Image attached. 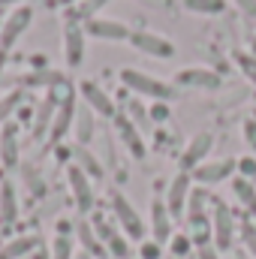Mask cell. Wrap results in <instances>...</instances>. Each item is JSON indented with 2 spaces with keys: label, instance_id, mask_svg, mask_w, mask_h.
Returning a JSON list of instances; mask_svg holds the SVG:
<instances>
[{
  "label": "cell",
  "instance_id": "obj_1",
  "mask_svg": "<svg viewBox=\"0 0 256 259\" xmlns=\"http://www.w3.org/2000/svg\"><path fill=\"white\" fill-rule=\"evenodd\" d=\"M118 75H121V84H124V88H130V91L139 94V97H151L154 103H169V100L175 97V84H169V81H163V78H154L151 72L124 66Z\"/></svg>",
  "mask_w": 256,
  "mask_h": 259
},
{
  "label": "cell",
  "instance_id": "obj_2",
  "mask_svg": "<svg viewBox=\"0 0 256 259\" xmlns=\"http://www.w3.org/2000/svg\"><path fill=\"white\" fill-rule=\"evenodd\" d=\"M112 214H115V223L121 226V232L133 238V241H145L148 235V223L142 220V214L136 211V205L130 202L124 193H112Z\"/></svg>",
  "mask_w": 256,
  "mask_h": 259
},
{
  "label": "cell",
  "instance_id": "obj_3",
  "mask_svg": "<svg viewBox=\"0 0 256 259\" xmlns=\"http://www.w3.org/2000/svg\"><path fill=\"white\" fill-rule=\"evenodd\" d=\"M30 21H33V6L18 3V6L6 15V21H3V27H0V52H9V49L21 39V33L30 27Z\"/></svg>",
  "mask_w": 256,
  "mask_h": 259
},
{
  "label": "cell",
  "instance_id": "obj_4",
  "mask_svg": "<svg viewBox=\"0 0 256 259\" xmlns=\"http://www.w3.org/2000/svg\"><path fill=\"white\" fill-rule=\"evenodd\" d=\"M130 46H133L136 52H142V55L157 58V61L175 58V46H172L166 36L154 33V30H133V33H130Z\"/></svg>",
  "mask_w": 256,
  "mask_h": 259
},
{
  "label": "cell",
  "instance_id": "obj_5",
  "mask_svg": "<svg viewBox=\"0 0 256 259\" xmlns=\"http://www.w3.org/2000/svg\"><path fill=\"white\" fill-rule=\"evenodd\" d=\"M211 202H214V214H211V223H214V247L220 253H226L235 244V217H232V211L220 199H211Z\"/></svg>",
  "mask_w": 256,
  "mask_h": 259
},
{
  "label": "cell",
  "instance_id": "obj_6",
  "mask_svg": "<svg viewBox=\"0 0 256 259\" xmlns=\"http://www.w3.org/2000/svg\"><path fill=\"white\" fill-rule=\"evenodd\" d=\"M232 172H238L235 160H205L202 166L193 169L190 175H193V181H199L202 187H211V184H220V181L232 178Z\"/></svg>",
  "mask_w": 256,
  "mask_h": 259
},
{
  "label": "cell",
  "instance_id": "obj_7",
  "mask_svg": "<svg viewBox=\"0 0 256 259\" xmlns=\"http://www.w3.org/2000/svg\"><path fill=\"white\" fill-rule=\"evenodd\" d=\"M190 190H193V175L187 172H178L172 181H169V190H166V208H169V214H172V220L175 217H181L184 211H187V199H190Z\"/></svg>",
  "mask_w": 256,
  "mask_h": 259
},
{
  "label": "cell",
  "instance_id": "obj_8",
  "mask_svg": "<svg viewBox=\"0 0 256 259\" xmlns=\"http://www.w3.org/2000/svg\"><path fill=\"white\" fill-rule=\"evenodd\" d=\"M84 33L88 36H97V39H109V42H130V30L124 21H118V18H91L88 24H84Z\"/></svg>",
  "mask_w": 256,
  "mask_h": 259
},
{
  "label": "cell",
  "instance_id": "obj_9",
  "mask_svg": "<svg viewBox=\"0 0 256 259\" xmlns=\"http://www.w3.org/2000/svg\"><path fill=\"white\" fill-rule=\"evenodd\" d=\"M211 148H214V133H211V130L196 133L190 142H187L184 154H181V169H184V172H193L196 166H202L205 157L211 154Z\"/></svg>",
  "mask_w": 256,
  "mask_h": 259
},
{
  "label": "cell",
  "instance_id": "obj_10",
  "mask_svg": "<svg viewBox=\"0 0 256 259\" xmlns=\"http://www.w3.org/2000/svg\"><path fill=\"white\" fill-rule=\"evenodd\" d=\"M66 181H69V190H72V199H75V208L84 214L94 208V187H91V178L84 175V169H78L75 163L66 166Z\"/></svg>",
  "mask_w": 256,
  "mask_h": 259
},
{
  "label": "cell",
  "instance_id": "obj_11",
  "mask_svg": "<svg viewBox=\"0 0 256 259\" xmlns=\"http://www.w3.org/2000/svg\"><path fill=\"white\" fill-rule=\"evenodd\" d=\"M84 27L75 24V21H66L64 27V58L69 69H78L84 64Z\"/></svg>",
  "mask_w": 256,
  "mask_h": 259
},
{
  "label": "cell",
  "instance_id": "obj_12",
  "mask_svg": "<svg viewBox=\"0 0 256 259\" xmlns=\"http://www.w3.org/2000/svg\"><path fill=\"white\" fill-rule=\"evenodd\" d=\"M175 81L181 88H202V91H217L223 84V78L208 69V66H187V69H178L175 72Z\"/></svg>",
  "mask_w": 256,
  "mask_h": 259
},
{
  "label": "cell",
  "instance_id": "obj_13",
  "mask_svg": "<svg viewBox=\"0 0 256 259\" xmlns=\"http://www.w3.org/2000/svg\"><path fill=\"white\" fill-rule=\"evenodd\" d=\"M148 217H151L148 229H151L154 241H157V244L172 241L175 226H172V214H169V208H166V202H163V199H154V202H151V214H148Z\"/></svg>",
  "mask_w": 256,
  "mask_h": 259
},
{
  "label": "cell",
  "instance_id": "obj_14",
  "mask_svg": "<svg viewBox=\"0 0 256 259\" xmlns=\"http://www.w3.org/2000/svg\"><path fill=\"white\" fill-rule=\"evenodd\" d=\"M94 229H97V235H100V241L106 244V250H109V256L115 259H130V241L124 232H118L112 223H106V220H94Z\"/></svg>",
  "mask_w": 256,
  "mask_h": 259
},
{
  "label": "cell",
  "instance_id": "obj_15",
  "mask_svg": "<svg viewBox=\"0 0 256 259\" xmlns=\"http://www.w3.org/2000/svg\"><path fill=\"white\" fill-rule=\"evenodd\" d=\"M78 94H81L84 106H91V109H94V115L115 118V103H112V97H109L97 81H81V84H78Z\"/></svg>",
  "mask_w": 256,
  "mask_h": 259
},
{
  "label": "cell",
  "instance_id": "obj_16",
  "mask_svg": "<svg viewBox=\"0 0 256 259\" xmlns=\"http://www.w3.org/2000/svg\"><path fill=\"white\" fill-rule=\"evenodd\" d=\"M72 121H75V97L64 100L55 112V121H52V133H49V142H61L66 133L72 130Z\"/></svg>",
  "mask_w": 256,
  "mask_h": 259
},
{
  "label": "cell",
  "instance_id": "obj_17",
  "mask_svg": "<svg viewBox=\"0 0 256 259\" xmlns=\"http://www.w3.org/2000/svg\"><path fill=\"white\" fill-rule=\"evenodd\" d=\"M94 109L91 106H75V121H72V133H75V142L78 145H91L94 133H97V121H94Z\"/></svg>",
  "mask_w": 256,
  "mask_h": 259
},
{
  "label": "cell",
  "instance_id": "obj_18",
  "mask_svg": "<svg viewBox=\"0 0 256 259\" xmlns=\"http://www.w3.org/2000/svg\"><path fill=\"white\" fill-rule=\"evenodd\" d=\"M208 193L202 190V187H193L190 190V199H187V220H190L193 229H199V226H208Z\"/></svg>",
  "mask_w": 256,
  "mask_h": 259
},
{
  "label": "cell",
  "instance_id": "obj_19",
  "mask_svg": "<svg viewBox=\"0 0 256 259\" xmlns=\"http://www.w3.org/2000/svg\"><path fill=\"white\" fill-rule=\"evenodd\" d=\"M115 124H118V136L124 139L127 151L136 160H142V157H145V142H142V136H139V127H136L130 118H118V115H115Z\"/></svg>",
  "mask_w": 256,
  "mask_h": 259
},
{
  "label": "cell",
  "instance_id": "obj_20",
  "mask_svg": "<svg viewBox=\"0 0 256 259\" xmlns=\"http://www.w3.org/2000/svg\"><path fill=\"white\" fill-rule=\"evenodd\" d=\"M39 235H18L15 241H9L3 250H0V259H24L30 256V253H36L39 250Z\"/></svg>",
  "mask_w": 256,
  "mask_h": 259
},
{
  "label": "cell",
  "instance_id": "obj_21",
  "mask_svg": "<svg viewBox=\"0 0 256 259\" xmlns=\"http://www.w3.org/2000/svg\"><path fill=\"white\" fill-rule=\"evenodd\" d=\"M0 160L6 169H12L18 163V136H15V124H3L0 130Z\"/></svg>",
  "mask_w": 256,
  "mask_h": 259
},
{
  "label": "cell",
  "instance_id": "obj_22",
  "mask_svg": "<svg viewBox=\"0 0 256 259\" xmlns=\"http://www.w3.org/2000/svg\"><path fill=\"white\" fill-rule=\"evenodd\" d=\"M72 157H75V166L84 169V175H88L91 181H100V178L106 175V172H103V163L88 151V145H75V148H72Z\"/></svg>",
  "mask_w": 256,
  "mask_h": 259
},
{
  "label": "cell",
  "instance_id": "obj_23",
  "mask_svg": "<svg viewBox=\"0 0 256 259\" xmlns=\"http://www.w3.org/2000/svg\"><path fill=\"white\" fill-rule=\"evenodd\" d=\"M75 235H78V241H81V244H84V247H88V250H91L94 256H100V259H103V256H109L106 244L100 241L97 229H94V226H91L88 220H78V223H75Z\"/></svg>",
  "mask_w": 256,
  "mask_h": 259
},
{
  "label": "cell",
  "instance_id": "obj_24",
  "mask_svg": "<svg viewBox=\"0 0 256 259\" xmlns=\"http://www.w3.org/2000/svg\"><path fill=\"white\" fill-rule=\"evenodd\" d=\"M64 81H66L64 72H58V69H33V72H27L21 78L24 88H58Z\"/></svg>",
  "mask_w": 256,
  "mask_h": 259
},
{
  "label": "cell",
  "instance_id": "obj_25",
  "mask_svg": "<svg viewBox=\"0 0 256 259\" xmlns=\"http://www.w3.org/2000/svg\"><path fill=\"white\" fill-rule=\"evenodd\" d=\"M55 112H58V103H55L52 97H49L46 103H39V109H36V118H33V136H36V139H42V136H49V133H52Z\"/></svg>",
  "mask_w": 256,
  "mask_h": 259
},
{
  "label": "cell",
  "instance_id": "obj_26",
  "mask_svg": "<svg viewBox=\"0 0 256 259\" xmlns=\"http://www.w3.org/2000/svg\"><path fill=\"white\" fill-rule=\"evenodd\" d=\"M109 0H81V3H75V6H69V12H66V21H75V24H88L91 18H97V12L106 6Z\"/></svg>",
  "mask_w": 256,
  "mask_h": 259
},
{
  "label": "cell",
  "instance_id": "obj_27",
  "mask_svg": "<svg viewBox=\"0 0 256 259\" xmlns=\"http://www.w3.org/2000/svg\"><path fill=\"white\" fill-rule=\"evenodd\" d=\"M232 193H235V199L250 211L256 217V187H253V181H247V178H232Z\"/></svg>",
  "mask_w": 256,
  "mask_h": 259
},
{
  "label": "cell",
  "instance_id": "obj_28",
  "mask_svg": "<svg viewBox=\"0 0 256 259\" xmlns=\"http://www.w3.org/2000/svg\"><path fill=\"white\" fill-rule=\"evenodd\" d=\"M0 217L3 220H18V199H15V187L9 181L0 184Z\"/></svg>",
  "mask_w": 256,
  "mask_h": 259
},
{
  "label": "cell",
  "instance_id": "obj_29",
  "mask_svg": "<svg viewBox=\"0 0 256 259\" xmlns=\"http://www.w3.org/2000/svg\"><path fill=\"white\" fill-rule=\"evenodd\" d=\"M184 9L196 15H220L226 9V0H184Z\"/></svg>",
  "mask_w": 256,
  "mask_h": 259
},
{
  "label": "cell",
  "instance_id": "obj_30",
  "mask_svg": "<svg viewBox=\"0 0 256 259\" xmlns=\"http://www.w3.org/2000/svg\"><path fill=\"white\" fill-rule=\"evenodd\" d=\"M21 100H24V91H12V94H6V97L0 100V124L9 121V115L21 106Z\"/></svg>",
  "mask_w": 256,
  "mask_h": 259
},
{
  "label": "cell",
  "instance_id": "obj_31",
  "mask_svg": "<svg viewBox=\"0 0 256 259\" xmlns=\"http://www.w3.org/2000/svg\"><path fill=\"white\" fill-rule=\"evenodd\" d=\"M49 259H72V238L69 235H58L49 247Z\"/></svg>",
  "mask_w": 256,
  "mask_h": 259
},
{
  "label": "cell",
  "instance_id": "obj_32",
  "mask_svg": "<svg viewBox=\"0 0 256 259\" xmlns=\"http://www.w3.org/2000/svg\"><path fill=\"white\" fill-rule=\"evenodd\" d=\"M235 64L241 66V72L256 84V55H250V52H235Z\"/></svg>",
  "mask_w": 256,
  "mask_h": 259
},
{
  "label": "cell",
  "instance_id": "obj_33",
  "mask_svg": "<svg viewBox=\"0 0 256 259\" xmlns=\"http://www.w3.org/2000/svg\"><path fill=\"white\" fill-rule=\"evenodd\" d=\"M169 247H172L175 259H181V256H187V253L193 250V238H190V235H172Z\"/></svg>",
  "mask_w": 256,
  "mask_h": 259
},
{
  "label": "cell",
  "instance_id": "obj_34",
  "mask_svg": "<svg viewBox=\"0 0 256 259\" xmlns=\"http://www.w3.org/2000/svg\"><path fill=\"white\" fill-rule=\"evenodd\" d=\"M235 163H238V172H241V178L256 181V157H253V154H247V157H241V160H235Z\"/></svg>",
  "mask_w": 256,
  "mask_h": 259
},
{
  "label": "cell",
  "instance_id": "obj_35",
  "mask_svg": "<svg viewBox=\"0 0 256 259\" xmlns=\"http://www.w3.org/2000/svg\"><path fill=\"white\" fill-rule=\"evenodd\" d=\"M241 136H244V142H247V148L256 154V118H247L244 124H241Z\"/></svg>",
  "mask_w": 256,
  "mask_h": 259
},
{
  "label": "cell",
  "instance_id": "obj_36",
  "mask_svg": "<svg viewBox=\"0 0 256 259\" xmlns=\"http://www.w3.org/2000/svg\"><path fill=\"white\" fill-rule=\"evenodd\" d=\"M163 253V244H157V241H142L139 244V256L142 259H160Z\"/></svg>",
  "mask_w": 256,
  "mask_h": 259
},
{
  "label": "cell",
  "instance_id": "obj_37",
  "mask_svg": "<svg viewBox=\"0 0 256 259\" xmlns=\"http://www.w3.org/2000/svg\"><path fill=\"white\" fill-rule=\"evenodd\" d=\"M241 238H244V244H247V253L256 259V229L253 226H241Z\"/></svg>",
  "mask_w": 256,
  "mask_h": 259
},
{
  "label": "cell",
  "instance_id": "obj_38",
  "mask_svg": "<svg viewBox=\"0 0 256 259\" xmlns=\"http://www.w3.org/2000/svg\"><path fill=\"white\" fill-rule=\"evenodd\" d=\"M148 115H151V121H157V124H163V121L169 118V103H154Z\"/></svg>",
  "mask_w": 256,
  "mask_h": 259
},
{
  "label": "cell",
  "instance_id": "obj_39",
  "mask_svg": "<svg viewBox=\"0 0 256 259\" xmlns=\"http://www.w3.org/2000/svg\"><path fill=\"white\" fill-rule=\"evenodd\" d=\"M145 118H148V115H145V109H142L139 103H130V121H136L139 127H145V124H148Z\"/></svg>",
  "mask_w": 256,
  "mask_h": 259
},
{
  "label": "cell",
  "instance_id": "obj_40",
  "mask_svg": "<svg viewBox=\"0 0 256 259\" xmlns=\"http://www.w3.org/2000/svg\"><path fill=\"white\" fill-rule=\"evenodd\" d=\"M238 9H241V15H247V18H256V0H232Z\"/></svg>",
  "mask_w": 256,
  "mask_h": 259
},
{
  "label": "cell",
  "instance_id": "obj_41",
  "mask_svg": "<svg viewBox=\"0 0 256 259\" xmlns=\"http://www.w3.org/2000/svg\"><path fill=\"white\" fill-rule=\"evenodd\" d=\"M196 253H199V259H220V250H217L214 244H205V247H196Z\"/></svg>",
  "mask_w": 256,
  "mask_h": 259
},
{
  "label": "cell",
  "instance_id": "obj_42",
  "mask_svg": "<svg viewBox=\"0 0 256 259\" xmlns=\"http://www.w3.org/2000/svg\"><path fill=\"white\" fill-rule=\"evenodd\" d=\"M24 259H49V253L46 250H36V253H30V256H24Z\"/></svg>",
  "mask_w": 256,
  "mask_h": 259
},
{
  "label": "cell",
  "instance_id": "obj_43",
  "mask_svg": "<svg viewBox=\"0 0 256 259\" xmlns=\"http://www.w3.org/2000/svg\"><path fill=\"white\" fill-rule=\"evenodd\" d=\"M58 6H75V3H81V0H55Z\"/></svg>",
  "mask_w": 256,
  "mask_h": 259
},
{
  "label": "cell",
  "instance_id": "obj_44",
  "mask_svg": "<svg viewBox=\"0 0 256 259\" xmlns=\"http://www.w3.org/2000/svg\"><path fill=\"white\" fill-rule=\"evenodd\" d=\"M3 66H6V52H0V72H3Z\"/></svg>",
  "mask_w": 256,
  "mask_h": 259
},
{
  "label": "cell",
  "instance_id": "obj_45",
  "mask_svg": "<svg viewBox=\"0 0 256 259\" xmlns=\"http://www.w3.org/2000/svg\"><path fill=\"white\" fill-rule=\"evenodd\" d=\"M250 55H256V33H253V39H250Z\"/></svg>",
  "mask_w": 256,
  "mask_h": 259
},
{
  "label": "cell",
  "instance_id": "obj_46",
  "mask_svg": "<svg viewBox=\"0 0 256 259\" xmlns=\"http://www.w3.org/2000/svg\"><path fill=\"white\" fill-rule=\"evenodd\" d=\"M12 3H18V0H0V6H12Z\"/></svg>",
  "mask_w": 256,
  "mask_h": 259
},
{
  "label": "cell",
  "instance_id": "obj_47",
  "mask_svg": "<svg viewBox=\"0 0 256 259\" xmlns=\"http://www.w3.org/2000/svg\"><path fill=\"white\" fill-rule=\"evenodd\" d=\"M0 27H3V21H0Z\"/></svg>",
  "mask_w": 256,
  "mask_h": 259
},
{
  "label": "cell",
  "instance_id": "obj_48",
  "mask_svg": "<svg viewBox=\"0 0 256 259\" xmlns=\"http://www.w3.org/2000/svg\"><path fill=\"white\" fill-rule=\"evenodd\" d=\"M253 118H256V115H253Z\"/></svg>",
  "mask_w": 256,
  "mask_h": 259
}]
</instances>
